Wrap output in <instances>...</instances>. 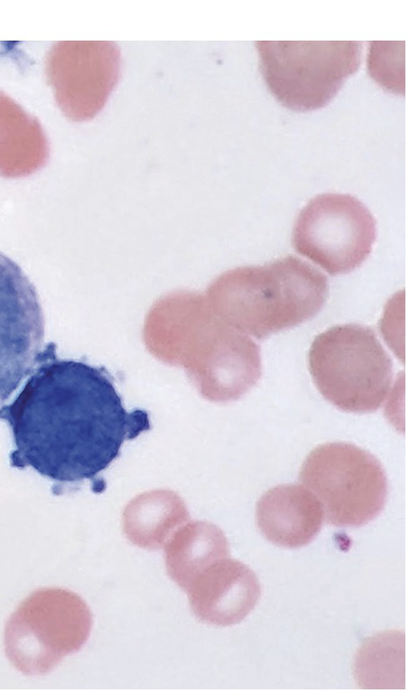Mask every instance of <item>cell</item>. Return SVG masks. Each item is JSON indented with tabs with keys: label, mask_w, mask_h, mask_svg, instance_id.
I'll list each match as a JSON object with an SVG mask.
<instances>
[{
	"label": "cell",
	"mask_w": 409,
	"mask_h": 693,
	"mask_svg": "<svg viewBox=\"0 0 409 693\" xmlns=\"http://www.w3.org/2000/svg\"><path fill=\"white\" fill-rule=\"evenodd\" d=\"M49 145L36 117L0 91V173H28L47 161Z\"/></svg>",
	"instance_id": "cell-12"
},
{
	"label": "cell",
	"mask_w": 409,
	"mask_h": 693,
	"mask_svg": "<svg viewBox=\"0 0 409 693\" xmlns=\"http://www.w3.org/2000/svg\"><path fill=\"white\" fill-rule=\"evenodd\" d=\"M308 367L322 397L346 412L377 410L393 383L392 360L375 332L356 323L336 325L317 335Z\"/></svg>",
	"instance_id": "cell-3"
},
{
	"label": "cell",
	"mask_w": 409,
	"mask_h": 693,
	"mask_svg": "<svg viewBox=\"0 0 409 693\" xmlns=\"http://www.w3.org/2000/svg\"><path fill=\"white\" fill-rule=\"evenodd\" d=\"M44 318L36 289L0 252V406L41 361Z\"/></svg>",
	"instance_id": "cell-9"
},
{
	"label": "cell",
	"mask_w": 409,
	"mask_h": 693,
	"mask_svg": "<svg viewBox=\"0 0 409 693\" xmlns=\"http://www.w3.org/2000/svg\"><path fill=\"white\" fill-rule=\"evenodd\" d=\"M186 516L184 505L174 494H144L127 506L124 514V532L132 544L142 548L158 549Z\"/></svg>",
	"instance_id": "cell-14"
},
{
	"label": "cell",
	"mask_w": 409,
	"mask_h": 693,
	"mask_svg": "<svg viewBox=\"0 0 409 693\" xmlns=\"http://www.w3.org/2000/svg\"><path fill=\"white\" fill-rule=\"evenodd\" d=\"M200 621L218 626L240 623L256 605L261 586L244 563L226 557L198 574L185 591Z\"/></svg>",
	"instance_id": "cell-10"
},
{
	"label": "cell",
	"mask_w": 409,
	"mask_h": 693,
	"mask_svg": "<svg viewBox=\"0 0 409 693\" xmlns=\"http://www.w3.org/2000/svg\"><path fill=\"white\" fill-rule=\"evenodd\" d=\"M256 524L271 543L297 548L321 529L324 510L317 496L300 484H280L265 492L256 509Z\"/></svg>",
	"instance_id": "cell-11"
},
{
	"label": "cell",
	"mask_w": 409,
	"mask_h": 693,
	"mask_svg": "<svg viewBox=\"0 0 409 693\" xmlns=\"http://www.w3.org/2000/svg\"><path fill=\"white\" fill-rule=\"evenodd\" d=\"M256 47L271 94L295 111L325 107L361 63V42L257 41Z\"/></svg>",
	"instance_id": "cell-4"
},
{
	"label": "cell",
	"mask_w": 409,
	"mask_h": 693,
	"mask_svg": "<svg viewBox=\"0 0 409 693\" xmlns=\"http://www.w3.org/2000/svg\"><path fill=\"white\" fill-rule=\"evenodd\" d=\"M326 276L293 256L237 267L217 277L208 304L223 322L258 339L313 318L324 305Z\"/></svg>",
	"instance_id": "cell-2"
},
{
	"label": "cell",
	"mask_w": 409,
	"mask_h": 693,
	"mask_svg": "<svg viewBox=\"0 0 409 693\" xmlns=\"http://www.w3.org/2000/svg\"><path fill=\"white\" fill-rule=\"evenodd\" d=\"M0 419L12 430L11 465L61 483L98 477L126 440L150 428L144 410L125 408L104 368L58 359L51 345Z\"/></svg>",
	"instance_id": "cell-1"
},
{
	"label": "cell",
	"mask_w": 409,
	"mask_h": 693,
	"mask_svg": "<svg viewBox=\"0 0 409 693\" xmlns=\"http://www.w3.org/2000/svg\"><path fill=\"white\" fill-rule=\"evenodd\" d=\"M299 480L320 500L327 522L340 528H358L373 520L388 493L380 461L346 442L314 448L301 466Z\"/></svg>",
	"instance_id": "cell-6"
},
{
	"label": "cell",
	"mask_w": 409,
	"mask_h": 693,
	"mask_svg": "<svg viewBox=\"0 0 409 693\" xmlns=\"http://www.w3.org/2000/svg\"><path fill=\"white\" fill-rule=\"evenodd\" d=\"M404 637L387 632L367 639L356 655L355 673L361 688H391L404 672Z\"/></svg>",
	"instance_id": "cell-15"
},
{
	"label": "cell",
	"mask_w": 409,
	"mask_h": 693,
	"mask_svg": "<svg viewBox=\"0 0 409 693\" xmlns=\"http://www.w3.org/2000/svg\"><path fill=\"white\" fill-rule=\"evenodd\" d=\"M92 627L86 602L63 588L33 592L12 613L5 629V651L26 675H42L80 650Z\"/></svg>",
	"instance_id": "cell-5"
},
{
	"label": "cell",
	"mask_w": 409,
	"mask_h": 693,
	"mask_svg": "<svg viewBox=\"0 0 409 693\" xmlns=\"http://www.w3.org/2000/svg\"><path fill=\"white\" fill-rule=\"evenodd\" d=\"M118 46L105 41H66L52 45L45 59V75L56 103L76 122L95 117L120 77Z\"/></svg>",
	"instance_id": "cell-8"
},
{
	"label": "cell",
	"mask_w": 409,
	"mask_h": 693,
	"mask_svg": "<svg viewBox=\"0 0 409 693\" xmlns=\"http://www.w3.org/2000/svg\"><path fill=\"white\" fill-rule=\"evenodd\" d=\"M376 239V220L356 197L323 193L299 212L293 228L294 249L327 273L348 274L368 257Z\"/></svg>",
	"instance_id": "cell-7"
},
{
	"label": "cell",
	"mask_w": 409,
	"mask_h": 693,
	"mask_svg": "<svg viewBox=\"0 0 409 693\" xmlns=\"http://www.w3.org/2000/svg\"><path fill=\"white\" fill-rule=\"evenodd\" d=\"M229 557L223 531L209 522H192L166 542L164 561L169 576L184 591L205 567Z\"/></svg>",
	"instance_id": "cell-13"
}]
</instances>
